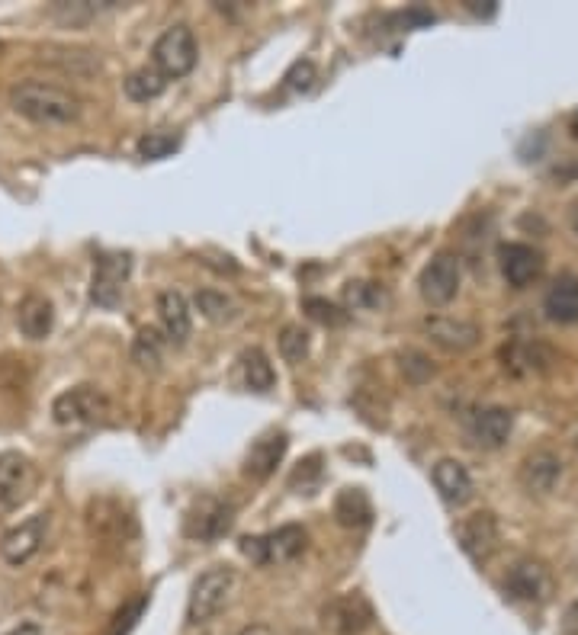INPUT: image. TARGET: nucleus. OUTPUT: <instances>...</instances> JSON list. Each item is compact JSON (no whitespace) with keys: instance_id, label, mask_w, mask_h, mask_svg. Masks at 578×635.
<instances>
[{"instance_id":"15","label":"nucleus","mask_w":578,"mask_h":635,"mask_svg":"<svg viewBox=\"0 0 578 635\" xmlns=\"http://www.w3.org/2000/svg\"><path fill=\"white\" fill-rule=\"evenodd\" d=\"M514 430V414L508 408H482L469 421V437L482 449H501Z\"/></svg>"},{"instance_id":"14","label":"nucleus","mask_w":578,"mask_h":635,"mask_svg":"<svg viewBox=\"0 0 578 635\" xmlns=\"http://www.w3.org/2000/svg\"><path fill=\"white\" fill-rule=\"evenodd\" d=\"M424 331H428V337L434 340L437 347H444L450 353H463L469 347L479 344V324L473 321H463V318H447V315H434L424 321Z\"/></svg>"},{"instance_id":"38","label":"nucleus","mask_w":578,"mask_h":635,"mask_svg":"<svg viewBox=\"0 0 578 635\" xmlns=\"http://www.w3.org/2000/svg\"><path fill=\"white\" fill-rule=\"evenodd\" d=\"M569 129H572V135L578 138V110L572 113V119H569Z\"/></svg>"},{"instance_id":"5","label":"nucleus","mask_w":578,"mask_h":635,"mask_svg":"<svg viewBox=\"0 0 578 635\" xmlns=\"http://www.w3.org/2000/svg\"><path fill=\"white\" fill-rule=\"evenodd\" d=\"M306 549V530L296 523H286L280 530H273L267 536H245L241 539V552L248 555L257 565H280L293 562L296 555Z\"/></svg>"},{"instance_id":"24","label":"nucleus","mask_w":578,"mask_h":635,"mask_svg":"<svg viewBox=\"0 0 578 635\" xmlns=\"http://www.w3.org/2000/svg\"><path fill=\"white\" fill-rule=\"evenodd\" d=\"M164 87H167V77L155 68H135L126 81H123V90H126V97L135 100V103H151V100H158L164 94Z\"/></svg>"},{"instance_id":"30","label":"nucleus","mask_w":578,"mask_h":635,"mask_svg":"<svg viewBox=\"0 0 578 635\" xmlns=\"http://www.w3.org/2000/svg\"><path fill=\"white\" fill-rule=\"evenodd\" d=\"M280 353L286 363H302L309 356V331L302 324H286L280 331Z\"/></svg>"},{"instance_id":"2","label":"nucleus","mask_w":578,"mask_h":635,"mask_svg":"<svg viewBox=\"0 0 578 635\" xmlns=\"http://www.w3.org/2000/svg\"><path fill=\"white\" fill-rule=\"evenodd\" d=\"M235 587V571L228 565H216L203 571L200 578L190 587V600H187V626H206L212 616H216L228 594Z\"/></svg>"},{"instance_id":"34","label":"nucleus","mask_w":578,"mask_h":635,"mask_svg":"<svg viewBox=\"0 0 578 635\" xmlns=\"http://www.w3.org/2000/svg\"><path fill=\"white\" fill-rule=\"evenodd\" d=\"M562 629H566V635H578V600L566 610V619H562Z\"/></svg>"},{"instance_id":"23","label":"nucleus","mask_w":578,"mask_h":635,"mask_svg":"<svg viewBox=\"0 0 578 635\" xmlns=\"http://www.w3.org/2000/svg\"><path fill=\"white\" fill-rule=\"evenodd\" d=\"M334 517L341 526H367L373 520V507L363 488H344L334 501Z\"/></svg>"},{"instance_id":"4","label":"nucleus","mask_w":578,"mask_h":635,"mask_svg":"<svg viewBox=\"0 0 578 635\" xmlns=\"http://www.w3.org/2000/svg\"><path fill=\"white\" fill-rule=\"evenodd\" d=\"M110 414V398L97 385H74L52 401V421L58 427H87L106 421Z\"/></svg>"},{"instance_id":"36","label":"nucleus","mask_w":578,"mask_h":635,"mask_svg":"<svg viewBox=\"0 0 578 635\" xmlns=\"http://www.w3.org/2000/svg\"><path fill=\"white\" fill-rule=\"evenodd\" d=\"M466 7H469V10H473V13H476V17H492V13L498 10L495 4H485V7H479V4H476V0H469V4H466Z\"/></svg>"},{"instance_id":"35","label":"nucleus","mask_w":578,"mask_h":635,"mask_svg":"<svg viewBox=\"0 0 578 635\" xmlns=\"http://www.w3.org/2000/svg\"><path fill=\"white\" fill-rule=\"evenodd\" d=\"M4 635H42V629H39L36 623H23V626L10 629V632H4Z\"/></svg>"},{"instance_id":"11","label":"nucleus","mask_w":578,"mask_h":635,"mask_svg":"<svg viewBox=\"0 0 578 635\" xmlns=\"http://www.w3.org/2000/svg\"><path fill=\"white\" fill-rule=\"evenodd\" d=\"M328 626L334 635H363L373 626V607L363 594H344L328 607Z\"/></svg>"},{"instance_id":"20","label":"nucleus","mask_w":578,"mask_h":635,"mask_svg":"<svg viewBox=\"0 0 578 635\" xmlns=\"http://www.w3.org/2000/svg\"><path fill=\"white\" fill-rule=\"evenodd\" d=\"M559 478H562V459L556 453H550V449H540V453L527 456L521 466V482L530 494L553 491Z\"/></svg>"},{"instance_id":"37","label":"nucleus","mask_w":578,"mask_h":635,"mask_svg":"<svg viewBox=\"0 0 578 635\" xmlns=\"http://www.w3.org/2000/svg\"><path fill=\"white\" fill-rule=\"evenodd\" d=\"M238 635H273V632L267 626H261V623H254V626H245Z\"/></svg>"},{"instance_id":"26","label":"nucleus","mask_w":578,"mask_h":635,"mask_svg":"<svg viewBox=\"0 0 578 635\" xmlns=\"http://www.w3.org/2000/svg\"><path fill=\"white\" fill-rule=\"evenodd\" d=\"M132 360L142 369H158L164 360V337L155 328H142L132 340Z\"/></svg>"},{"instance_id":"12","label":"nucleus","mask_w":578,"mask_h":635,"mask_svg":"<svg viewBox=\"0 0 578 635\" xmlns=\"http://www.w3.org/2000/svg\"><path fill=\"white\" fill-rule=\"evenodd\" d=\"M456 536H460V546H463V552L469 555V559H473V562H485L495 552L498 520H495V514H489V510H479V514L466 517L460 523Z\"/></svg>"},{"instance_id":"6","label":"nucleus","mask_w":578,"mask_h":635,"mask_svg":"<svg viewBox=\"0 0 578 635\" xmlns=\"http://www.w3.org/2000/svg\"><path fill=\"white\" fill-rule=\"evenodd\" d=\"M132 273V257L123 251L100 254L94 263V276H90V302L100 308H116L123 302V289Z\"/></svg>"},{"instance_id":"25","label":"nucleus","mask_w":578,"mask_h":635,"mask_svg":"<svg viewBox=\"0 0 578 635\" xmlns=\"http://www.w3.org/2000/svg\"><path fill=\"white\" fill-rule=\"evenodd\" d=\"M241 369H245V385L251 392H270L273 385H277V373H273L264 350H257V347L248 350L241 356Z\"/></svg>"},{"instance_id":"27","label":"nucleus","mask_w":578,"mask_h":635,"mask_svg":"<svg viewBox=\"0 0 578 635\" xmlns=\"http://www.w3.org/2000/svg\"><path fill=\"white\" fill-rule=\"evenodd\" d=\"M177 148H180V135H171V132H148L139 138V145H135L142 161H164L171 158Z\"/></svg>"},{"instance_id":"33","label":"nucleus","mask_w":578,"mask_h":635,"mask_svg":"<svg viewBox=\"0 0 578 635\" xmlns=\"http://www.w3.org/2000/svg\"><path fill=\"white\" fill-rule=\"evenodd\" d=\"M347 299H351L354 305H373L383 299V292H376L373 283H351V289H347Z\"/></svg>"},{"instance_id":"9","label":"nucleus","mask_w":578,"mask_h":635,"mask_svg":"<svg viewBox=\"0 0 578 635\" xmlns=\"http://www.w3.org/2000/svg\"><path fill=\"white\" fill-rule=\"evenodd\" d=\"M460 257L456 254H437L428 267L421 270V296L428 305H447L460 292Z\"/></svg>"},{"instance_id":"17","label":"nucleus","mask_w":578,"mask_h":635,"mask_svg":"<svg viewBox=\"0 0 578 635\" xmlns=\"http://www.w3.org/2000/svg\"><path fill=\"white\" fill-rule=\"evenodd\" d=\"M431 478H434V488L440 491V498L453 507H460L473 498V475H469V469L463 466V462L440 459L431 469Z\"/></svg>"},{"instance_id":"8","label":"nucleus","mask_w":578,"mask_h":635,"mask_svg":"<svg viewBox=\"0 0 578 635\" xmlns=\"http://www.w3.org/2000/svg\"><path fill=\"white\" fill-rule=\"evenodd\" d=\"M235 523V507L219 498H203L196 501L193 510L184 520V533L196 542H216L222 539Z\"/></svg>"},{"instance_id":"10","label":"nucleus","mask_w":578,"mask_h":635,"mask_svg":"<svg viewBox=\"0 0 578 635\" xmlns=\"http://www.w3.org/2000/svg\"><path fill=\"white\" fill-rule=\"evenodd\" d=\"M45 526H49V517L45 514H36L26 523L13 526V530L4 536V542H0V555H4V562L7 565H26L29 559H33L45 542Z\"/></svg>"},{"instance_id":"1","label":"nucleus","mask_w":578,"mask_h":635,"mask_svg":"<svg viewBox=\"0 0 578 635\" xmlns=\"http://www.w3.org/2000/svg\"><path fill=\"white\" fill-rule=\"evenodd\" d=\"M10 106L13 113L23 119L36 122V126H68L81 116V100L55 84H39V81H23L10 90Z\"/></svg>"},{"instance_id":"22","label":"nucleus","mask_w":578,"mask_h":635,"mask_svg":"<svg viewBox=\"0 0 578 635\" xmlns=\"http://www.w3.org/2000/svg\"><path fill=\"white\" fill-rule=\"evenodd\" d=\"M505 591L514 597V600H527V603H534V600H543L546 594V571L540 562H517L511 571H508V578H505Z\"/></svg>"},{"instance_id":"18","label":"nucleus","mask_w":578,"mask_h":635,"mask_svg":"<svg viewBox=\"0 0 578 635\" xmlns=\"http://www.w3.org/2000/svg\"><path fill=\"white\" fill-rule=\"evenodd\" d=\"M158 318H161V328H164L167 340H174V344H187L193 321H190V305L184 299V292L164 289L158 296Z\"/></svg>"},{"instance_id":"19","label":"nucleus","mask_w":578,"mask_h":635,"mask_svg":"<svg viewBox=\"0 0 578 635\" xmlns=\"http://www.w3.org/2000/svg\"><path fill=\"white\" fill-rule=\"evenodd\" d=\"M17 324H20L23 337H29V340L49 337L55 328V305L45 296H39V292H29V296L17 305Z\"/></svg>"},{"instance_id":"28","label":"nucleus","mask_w":578,"mask_h":635,"mask_svg":"<svg viewBox=\"0 0 578 635\" xmlns=\"http://www.w3.org/2000/svg\"><path fill=\"white\" fill-rule=\"evenodd\" d=\"M145 610H148V594H139V597H132V600H126L123 607L116 610V616H113V623H110V629H106V635H129L135 626L142 623V616H145Z\"/></svg>"},{"instance_id":"7","label":"nucleus","mask_w":578,"mask_h":635,"mask_svg":"<svg viewBox=\"0 0 578 635\" xmlns=\"http://www.w3.org/2000/svg\"><path fill=\"white\" fill-rule=\"evenodd\" d=\"M36 485V469L23 453H0V514L17 510Z\"/></svg>"},{"instance_id":"31","label":"nucleus","mask_w":578,"mask_h":635,"mask_svg":"<svg viewBox=\"0 0 578 635\" xmlns=\"http://www.w3.org/2000/svg\"><path fill=\"white\" fill-rule=\"evenodd\" d=\"M315 77H318V71H315V65L306 58V61H296L293 68L286 71V87L289 90H296V94H306V90H312L315 87Z\"/></svg>"},{"instance_id":"29","label":"nucleus","mask_w":578,"mask_h":635,"mask_svg":"<svg viewBox=\"0 0 578 635\" xmlns=\"http://www.w3.org/2000/svg\"><path fill=\"white\" fill-rule=\"evenodd\" d=\"M196 308H200V315L209 321H232L235 318V302L225 296V292L216 289H203L196 292Z\"/></svg>"},{"instance_id":"21","label":"nucleus","mask_w":578,"mask_h":635,"mask_svg":"<svg viewBox=\"0 0 578 635\" xmlns=\"http://www.w3.org/2000/svg\"><path fill=\"white\" fill-rule=\"evenodd\" d=\"M543 312L550 321L575 324L578 321V280L575 276H559V280L546 289Z\"/></svg>"},{"instance_id":"32","label":"nucleus","mask_w":578,"mask_h":635,"mask_svg":"<svg viewBox=\"0 0 578 635\" xmlns=\"http://www.w3.org/2000/svg\"><path fill=\"white\" fill-rule=\"evenodd\" d=\"M306 312L322 324H344L347 321V312H341L338 305H331L325 299H306Z\"/></svg>"},{"instance_id":"16","label":"nucleus","mask_w":578,"mask_h":635,"mask_svg":"<svg viewBox=\"0 0 578 635\" xmlns=\"http://www.w3.org/2000/svg\"><path fill=\"white\" fill-rule=\"evenodd\" d=\"M289 437L286 433H264L261 440H254V446L245 456V475L254 478V482H264V478L273 475V469L280 466L286 456Z\"/></svg>"},{"instance_id":"13","label":"nucleus","mask_w":578,"mask_h":635,"mask_svg":"<svg viewBox=\"0 0 578 635\" xmlns=\"http://www.w3.org/2000/svg\"><path fill=\"white\" fill-rule=\"evenodd\" d=\"M498 260H501V276L514 289L530 286L543 273V257L530 244H505L498 251Z\"/></svg>"},{"instance_id":"3","label":"nucleus","mask_w":578,"mask_h":635,"mask_svg":"<svg viewBox=\"0 0 578 635\" xmlns=\"http://www.w3.org/2000/svg\"><path fill=\"white\" fill-rule=\"evenodd\" d=\"M196 58H200V45L187 23H177L155 39L151 45V61H155V71L164 77H187L196 68Z\"/></svg>"}]
</instances>
